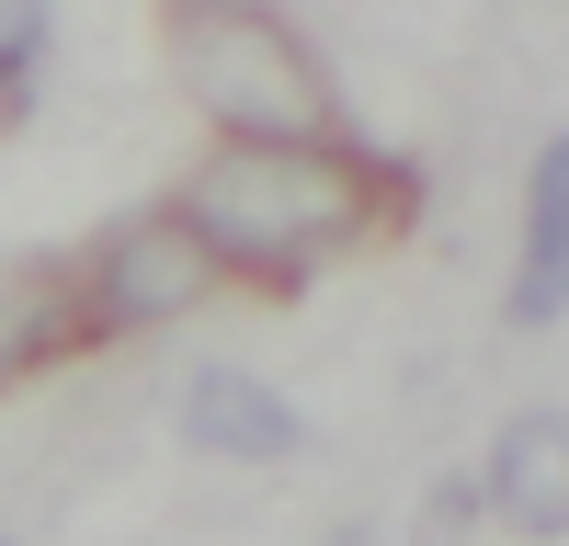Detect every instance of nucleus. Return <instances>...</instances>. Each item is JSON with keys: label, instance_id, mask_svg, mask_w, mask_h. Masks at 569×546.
Segmentation results:
<instances>
[{"label": "nucleus", "instance_id": "obj_1", "mask_svg": "<svg viewBox=\"0 0 569 546\" xmlns=\"http://www.w3.org/2000/svg\"><path fill=\"white\" fill-rule=\"evenodd\" d=\"M182 228L206 240L217 273H262L273 296H297L319 262H342L376 216V171L365 149H206L182 182Z\"/></svg>", "mask_w": 569, "mask_h": 546}, {"label": "nucleus", "instance_id": "obj_2", "mask_svg": "<svg viewBox=\"0 0 569 546\" xmlns=\"http://www.w3.org/2000/svg\"><path fill=\"white\" fill-rule=\"evenodd\" d=\"M171 69L217 125V149H342V91L273 0H182Z\"/></svg>", "mask_w": 569, "mask_h": 546}, {"label": "nucleus", "instance_id": "obj_3", "mask_svg": "<svg viewBox=\"0 0 569 546\" xmlns=\"http://www.w3.org/2000/svg\"><path fill=\"white\" fill-rule=\"evenodd\" d=\"M80 285H91V331H160V318H194L217 296V262L171 205H137L91 240Z\"/></svg>", "mask_w": 569, "mask_h": 546}, {"label": "nucleus", "instance_id": "obj_4", "mask_svg": "<svg viewBox=\"0 0 569 546\" xmlns=\"http://www.w3.org/2000/svg\"><path fill=\"white\" fill-rule=\"evenodd\" d=\"M171 433L194 455H217V467H284L308 444V410L284 387H262L251 364H194L182 398H171Z\"/></svg>", "mask_w": 569, "mask_h": 546}, {"label": "nucleus", "instance_id": "obj_5", "mask_svg": "<svg viewBox=\"0 0 569 546\" xmlns=\"http://www.w3.org/2000/svg\"><path fill=\"white\" fill-rule=\"evenodd\" d=\"M479 501H490V524L536 535V546H569V410H558V398L512 410V422L490 433V455H479Z\"/></svg>", "mask_w": 569, "mask_h": 546}, {"label": "nucleus", "instance_id": "obj_6", "mask_svg": "<svg viewBox=\"0 0 569 546\" xmlns=\"http://www.w3.org/2000/svg\"><path fill=\"white\" fill-rule=\"evenodd\" d=\"M91 331V285L69 251H12L0 262V376H34Z\"/></svg>", "mask_w": 569, "mask_h": 546}, {"label": "nucleus", "instance_id": "obj_7", "mask_svg": "<svg viewBox=\"0 0 569 546\" xmlns=\"http://www.w3.org/2000/svg\"><path fill=\"white\" fill-rule=\"evenodd\" d=\"M512 331H547L569 318V125L536 149L525 171V251H512V296H501Z\"/></svg>", "mask_w": 569, "mask_h": 546}, {"label": "nucleus", "instance_id": "obj_8", "mask_svg": "<svg viewBox=\"0 0 569 546\" xmlns=\"http://www.w3.org/2000/svg\"><path fill=\"white\" fill-rule=\"evenodd\" d=\"M46 46H58V0H0V136H23L46 103Z\"/></svg>", "mask_w": 569, "mask_h": 546}, {"label": "nucleus", "instance_id": "obj_9", "mask_svg": "<svg viewBox=\"0 0 569 546\" xmlns=\"http://www.w3.org/2000/svg\"><path fill=\"white\" fill-rule=\"evenodd\" d=\"M479 513H490V501H479V467H445V478H433V501H421V546H456Z\"/></svg>", "mask_w": 569, "mask_h": 546}, {"label": "nucleus", "instance_id": "obj_10", "mask_svg": "<svg viewBox=\"0 0 569 546\" xmlns=\"http://www.w3.org/2000/svg\"><path fill=\"white\" fill-rule=\"evenodd\" d=\"M319 546H365V524H342V535H319Z\"/></svg>", "mask_w": 569, "mask_h": 546}, {"label": "nucleus", "instance_id": "obj_11", "mask_svg": "<svg viewBox=\"0 0 569 546\" xmlns=\"http://www.w3.org/2000/svg\"><path fill=\"white\" fill-rule=\"evenodd\" d=\"M0 546H12V535H0Z\"/></svg>", "mask_w": 569, "mask_h": 546}]
</instances>
